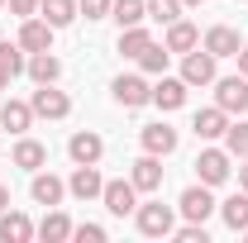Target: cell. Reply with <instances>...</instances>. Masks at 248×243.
Returning a JSON list of instances; mask_svg holds the SVG:
<instances>
[{"label":"cell","mask_w":248,"mask_h":243,"mask_svg":"<svg viewBox=\"0 0 248 243\" xmlns=\"http://www.w3.org/2000/svg\"><path fill=\"white\" fill-rule=\"evenodd\" d=\"M182 5H201V0H182Z\"/></svg>","instance_id":"cell-40"},{"label":"cell","mask_w":248,"mask_h":243,"mask_svg":"<svg viewBox=\"0 0 248 243\" xmlns=\"http://www.w3.org/2000/svg\"><path fill=\"white\" fill-rule=\"evenodd\" d=\"M24 72H29L38 86H53V81L62 76V62L53 58V48H48V53H29V67H24Z\"/></svg>","instance_id":"cell-21"},{"label":"cell","mask_w":248,"mask_h":243,"mask_svg":"<svg viewBox=\"0 0 248 243\" xmlns=\"http://www.w3.org/2000/svg\"><path fill=\"white\" fill-rule=\"evenodd\" d=\"M72 239H81V243H105V229H100V224H72Z\"/></svg>","instance_id":"cell-34"},{"label":"cell","mask_w":248,"mask_h":243,"mask_svg":"<svg viewBox=\"0 0 248 243\" xmlns=\"http://www.w3.org/2000/svg\"><path fill=\"white\" fill-rule=\"evenodd\" d=\"M186 91H191V86H186L182 76H167V72H162L157 86H153V105H157V110H182V105H186Z\"/></svg>","instance_id":"cell-13"},{"label":"cell","mask_w":248,"mask_h":243,"mask_svg":"<svg viewBox=\"0 0 248 243\" xmlns=\"http://www.w3.org/2000/svg\"><path fill=\"white\" fill-rule=\"evenodd\" d=\"M129 182L139 186L143 196H153V191H162V157H153V152H143L134 167H129Z\"/></svg>","instance_id":"cell-10"},{"label":"cell","mask_w":248,"mask_h":243,"mask_svg":"<svg viewBox=\"0 0 248 243\" xmlns=\"http://www.w3.org/2000/svg\"><path fill=\"white\" fill-rule=\"evenodd\" d=\"M110 5H115V0H77V15H86V19H105Z\"/></svg>","instance_id":"cell-32"},{"label":"cell","mask_w":248,"mask_h":243,"mask_svg":"<svg viewBox=\"0 0 248 243\" xmlns=\"http://www.w3.org/2000/svg\"><path fill=\"white\" fill-rule=\"evenodd\" d=\"M38 15L53 24V29H67L77 19V0H38Z\"/></svg>","instance_id":"cell-25"},{"label":"cell","mask_w":248,"mask_h":243,"mask_svg":"<svg viewBox=\"0 0 248 243\" xmlns=\"http://www.w3.org/2000/svg\"><path fill=\"white\" fill-rule=\"evenodd\" d=\"M134 224H139L143 239H167L177 229V214H172V205H162V200H148V205L134 210Z\"/></svg>","instance_id":"cell-1"},{"label":"cell","mask_w":248,"mask_h":243,"mask_svg":"<svg viewBox=\"0 0 248 243\" xmlns=\"http://www.w3.org/2000/svg\"><path fill=\"white\" fill-rule=\"evenodd\" d=\"M244 239H248V229H244Z\"/></svg>","instance_id":"cell-42"},{"label":"cell","mask_w":248,"mask_h":243,"mask_svg":"<svg viewBox=\"0 0 248 243\" xmlns=\"http://www.w3.org/2000/svg\"><path fill=\"white\" fill-rule=\"evenodd\" d=\"M33 234H38L43 243H62V239H72V219H67L62 210H48V214H43V224H38Z\"/></svg>","instance_id":"cell-24"},{"label":"cell","mask_w":248,"mask_h":243,"mask_svg":"<svg viewBox=\"0 0 248 243\" xmlns=\"http://www.w3.org/2000/svg\"><path fill=\"white\" fill-rule=\"evenodd\" d=\"M100 191H105V177L95 172V162H77V172L67 177V196H77V200H100Z\"/></svg>","instance_id":"cell-8"},{"label":"cell","mask_w":248,"mask_h":243,"mask_svg":"<svg viewBox=\"0 0 248 243\" xmlns=\"http://www.w3.org/2000/svg\"><path fill=\"white\" fill-rule=\"evenodd\" d=\"M0 239L5 243H29L33 239V219L19 214V210H5L0 214Z\"/></svg>","instance_id":"cell-20"},{"label":"cell","mask_w":248,"mask_h":243,"mask_svg":"<svg viewBox=\"0 0 248 243\" xmlns=\"http://www.w3.org/2000/svg\"><path fill=\"white\" fill-rule=\"evenodd\" d=\"M167 58H172V53H167L162 43H148V48H143V58H139V67H143L148 76H162V72H167Z\"/></svg>","instance_id":"cell-29"},{"label":"cell","mask_w":248,"mask_h":243,"mask_svg":"<svg viewBox=\"0 0 248 243\" xmlns=\"http://www.w3.org/2000/svg\"><path fill=\"white\" fill-rule=\"evenodd\" d=\"M5 86H10V72H5V67H0V91H5Z\"/></svg>","instance_id":"cell-39"},{"label":"cell","mask_w":248,"mask_h":243,"mask_svg":"<svg viewBox=\"0 0 248 243\" xmlns=\"http://www.w3.org/2000/svg\"><path fill=\"white\" fill-rule=\"evenodd\" d=\"M33 120H38V115H33L29 100H5V105H0V124H5L10 134H29Z\"/></svg>","instance_id":"cell-19"},{"label":"cell","mask_w":248,"mask_h":243,"mask_svg":"<svg viewBox=\"0 0 248 243\" xmlns=\"http://www.w3.org/2000/svg\"><path fill=\"white\" fill-rule=\"evenodd\" d=\"M10 5V15H19V19H33L38 15V0H5Z\"/></svg>","instance_id":"cell-35"},{"label":"cell","mask_w":248,"mask_h":243,"mask_svg":"<svg viewBox=\"0 0 248 243\" xmlns=\"http://www.w3.org/2000/svg\"><path fill=\"white\" fill-rule=\"evenodd\" d=\"M10 210V191H5V186H0V214Z\"/></svg>","instance_id":"cell-38"},{"label":"cell","mask_w":248,"mask_h":243,"mask_svg":"<svg viewBox=\"0 0 248 243\" xmlns=\"http://www.w3.org/2000/svg\"><path fill=\"white\" fill-rule=\"evenodd\" d=\"M162 48H167V53H191V48H201V29L186 24V19H172V24H167V38H162Z\"/></svg>","instance_id":"cell-18"},{"label":"cell","mask_w":248,"mask_h":243,"mask_svg":"<svg viewBox=\"0 0 248 243\" xmlns=\"http://www.w3.org/2000/svg\"><path fill=\"white\" fill-rule=\"evenodd\" d=\"M148 43H153V33L143 29V24H129V29H120V53H124V58H134V62H139Z\"/></svg>","instance_id":"cell-26"},{"label":"cell","mask_w":248,"mask_h":243,"mask_svg":"<svg viewBox=\"0 0 248 243\" xmlns=\"http://www.w3.org/2000/svg\"><path fill=\"white\" fill-rule=\"evenodd\" d=\"M110 19H120V29L143 24V19H148V0H115V5H110Z\"/></svg>","instance_id":"cell-27"},{"label":"cell","mask_w":248,"mask_h":243,"mask_svg":"<svg viewBox=\"0 0 248 243\" xmlns=\"http://www.w3.org/2000/svg\"><path fill=\"white\" fill-rule=\"evenodd\" d=\"M143 152H153V157H167V152H177V129L172 124H143Z\"/></svg>","instance_id":"cell-15"},{"label":"cell","mask_w":248,"mask_h":243,"mask_svg":"<svg viewBox=\"0 0 248 243\" xmlns=\"http://www.w3.org/2000/svg\"><path fill=\"white\" fill-rule=\"evenodd\" d=\"M115 100H120L124 110H139V105L153 100V86H148L143 76H120V81H115Z\"/></svg>","instance_id":"cell-14"},{"label":"cell","mask_w":248,"mask_h":243,"mask_svg":"<svg viewBox=\"0 0 248 243\" xmlns=\"http://www.w3.org/2000/svg\"><path fill=\"white\" fill-rule=\"evenodd\" d=\"M0 10H5V0H0Z\"/></svg>","instance_id":"cell-41"},{"label":"cell","mask_w":248,"mask_h":243,"mask_svg":"<svg viewBox=\"0 0 248 243\" xmlns=\"http://www.w3.org/2000/svg\"><path fill=\"white\" fill-rule=\"evenodd\" d=\"M53 33L58 29H53L43 15H33V19L19 24V48H24V53H48V48H53Z\"/></svg>","instance_id":"cell-9"},{"label":"cell","mask_w":248,"mask_h":243,"mask_svg":"<svg viewBox=\"0 0 248 243\" xmlns=\"http://www.w3.org/2000/svg\"><path fill=\"white\" fill-rule=\"evenodd\" d=\"M0 67H5V72H10V81H15V76H19V72L29 67L24 48H19V43H5V38H0Z\"/></svg>","instance_id":"cell-28"},{"label":"cell","mask_w":248,"mask_h":243,"mask_svg":"<svg viewBox=\"0 0 248 243\" xmlns=\"http://www.w3.org/2000/svg\"><path fill=\"white\" fill-rule=\"evenodd\" d=\"M224 148H229V157H248V120L224 129Z\"/></svg>","instance_id":"cell-30"},{"label":"cell","mask_w":248,"mask_h":243,"mask_svg":"<svg viewBox=\"0 0 248 243\" xmlns=\"http://www.w3.org/2000/svg\"><path fill=\"white\" fill-rule=\"evenodd\" d=\"M148 19H157V24L182 19V0H148Z\"/></svg>","instance_id":"cell-31"},{"label":"cell","mask_w":248,"mask_h":243,"mask_svg":"<svg viewBox=\"0 0 248 243\" xmlns=\"http://www.w3.org/2000/svg\"><path fill=\"white\" fill-rule=\"evenodd\" d=\"M177 210H182V219H191V224H205V219H210L219 205H215V196H210V186L196 182V186H186V191H182Z\"/></svg>","instance_id":"cell-2"},{"label":"cell","mask_w":248,"mask_h":243,"mask_svg":"<svg viewBox=\"0 0 248 243\" xmlns=\"http://www.w3.org/2000/svg\"><path fill=\"white\" fill-rule=\"evenodd\" d=\"M239 76H248V43L239 48Z\"/></svg>","instance_id":"cell-36"},{"label":"cell","mask_w":248,"mask_h":243,"mask_svg":"<svg viewBox=\"0 0 248 243\" xmlns=\"http://www.w3.org/2000/svg\"><path fill=\"white\" fill-rule=\"evenodd\" d=\"M201 48L215 53V58H239L244 38H239V29H229V24H215V29H205V43Z\"/></svg>","instance_id":"cell-11"},{"label":"cell","mask_w":248,"mask_h":243,"mask_svg":"<svg viewBox=\"0 0 248 243\" xmlns=\"http://www.w3.org/2000/svg\"><path fill=\"white\" fill-rule=\"evenodd\" d=\"M10 162H15V167H24V172H38V167L48 162V148H43L38 138H19L15 152H10Z\"/></svg>","instance_id":"cell-22"},{"label":"cell","mask_w":248,"mask_h":243,"mask_svg":"<svg viewBox=\"0 0 248 243\" xmlns=\"http://www.w3.org/2000/svg\"><path fill=\"white\" fill-rule=\"evenodd\" d=\"M191 129H196V138H201V143H215V138H224V129H229V115H224L219 105H210V110H196Z\"/></svg>","instance_id":"cell-12"},{"label":"cell","mask_w":248,"mask_h":243,"mask_svg":"<svg viewBox=\"0 0 248 243\" xmlns=\"http://www.w3.org/2000/svg\"><path fill=\"white\" fill-rule=\"evenodd\" d=\"M29 105H33L38 120H67V115H72V100H67V91H58V81H53V86H38Z\"/></svg>","instance_id":"cell-7"},{"label":"cell","mask_w":248,"mask_h":243,"mask_svg":"<svg viewBox=\"0 0 248 243\" xmlns=\"http://www.w3.org/2000/svg\"><path fill=\"white\" fill-rule=\"evenodd\" d=\"M100 200H105V210L110 214H134L139 210V186L129 182V177H120V182H105V191H100Z\"/></svg>","instance_id":"cell-6"},{"label":"cell","mask_w":248,"mask_h":243,"mask_svg":"<svg viewBox=\"0 0 248 243\" xmlns=\"http://www.w3.org/2000/svg\"><path fill=\"white\" fill-rule=\"evenodd\" d=\"M219 219H224L234 234H244V229H248V191L229 196V200H219Z\"/></svg>","instance_id":"cell-23"},{"label":"cell","mask_w":248,"mask_h":243,"mask_svg":"<svg viewBox=\"0 0 248 243\" xmlns=\"http://www.w3.org/2000/svg\"><path fill=\"white\" fill-rule=\"evenodd\" d=\"M215 53H205V48H191L182 53V81L186 86H215Z\"/></svg>","instance_id":"cell-3"},{"label":"cell","mask_w":248,"mask_h":243,"mask_svg":"<svg viewBox=\"0 0 248 243\" xmlns=\"http://www.w3.org/2000/svg\"><path fill=\"white\" fill-rule=\"evenodd\" d=\"M239 186L248 191V157H244V167H239Z\"/></svg>","instance_id":"cell-37"},{"label":"cell","mask_w":248,"mask_h":243,"mask_svg":"<svg viewBox=\"0 0 248 243\" xmlns=\"http://www.w3.org/2000/svg\"><path fill=\"white\" fill-rule=\"evenodd\" d=\"M67 152H72V162H100L105 157V138L91 134V129H81V134L67 138Z\"/></svg>","instance_id":"cell-16"},{"label":"cell","mask_w":248,"mask_h":243,"mask_svg":"<svg viewBox=\"0 0 248 243\" xmlns=\"http://www.w3.org/2000/svg\"><path fill=\"white\" fill-rule=\"evenodd\" d=\"M29 191H33V200H38V205H48V210H53V205H62V196H67V182L38 167V172H33V186H29Z\"/></svg>","instance_id":"cell-17"},{"label":"cell","mask_w":248,"mask_h":243,"mask_svg":"<svg viewBox=\"0 0 248 243\" xmlns=\"http://www.w3.org/2000/svg\"><path fill=\"white\" fill-rule=\"evenodd\" d=\"M229 148H201V157H196V177L205 186H224L229 182Z\"/></svg>","instance_id":"cell-5"},{"label":"cell","mask_w":248,"mask_h":243,"mask_svg":"<svg viewBox=\"0 0 248 243\" xmlns=\"http://www.w3.org/2000/svg\"><path fill=\"white\" fill-rule=\"evenodd\" d=\"M215 105L224 115H248V76H215Z\"/></svg>","instance_id":"cell-4"},{"label":"cell","mask_w":248,"mask_h":243,"mask_svg":"<svg viewBox=\"0 0 248 243\" xmlns=\"http://www.w3.org/2000/svg\"><path fill=\"white\" fill-rule=\"evenodd\" d=\"M172 239L177 243H210L205 239V224H191V219H186V229H172Z\"/></svg>","instance_id":"cell-33"}]
</instances>
